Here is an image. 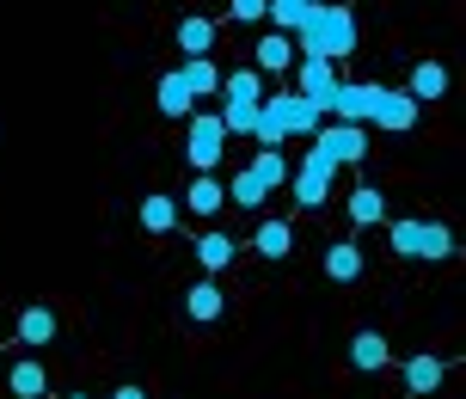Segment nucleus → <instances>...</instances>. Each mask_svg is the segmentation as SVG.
Instances as JSON below:
<instances>
[{
	"instance_id": "1",
	"label": "nucleus",
	"mask_w": 466,
	"mask_h": 399,
	"mask_svg": "<svg viewBox=\"0 0 466 399\" xmlns=\"http://www.w3.org/2000/svg\"><path fill=\"white\" fill-rule=\"evenodd\" d=\"M331 123H356V129H418V105L399 87H374V80H338V93L326 105Z\"/></svg>"
},
{
	"instance_id": "2",
	"label": "nucleus",
	"mask_w": 466,
	"mask_h": 399,
	"mask_svg": "<svg viewBox=\"0 0 466 399\" xmlns=\"http://www.w3.org/2000/svg\"><path fill=\"white\" fill-rule=\"evenodd\" d=\"M295 56H319L331 68L344 56H356V13L350 6H331V0H313L301 31H295Z\"/></svg>"
},
{
	"instance_id": "3",
	"label": "nucleus",
	"mask_w": 466,
	"mask_h": 399,
	"mask_svg": "<svg viewBox=\"0 0 466 399\" xmlns=\"http://www.w3.org/2000/svg\"><path fill=\"white\" fill-rule=\"evenodd\" d=\"M319 111L307 105L301 93H277V98H264L258 105V148H282V141H295V136H319Z\"/></svg>"
},
{
	"instance_id": "4",
	"label": "nucleus",
	"mask_w": 466,
	"mask_h": 399,
	"mask_svg": "<svg viewBox=\"0 0 466 399\" xmlns=\"http://www.w3.org/2000/svg\"><path fill=\"white\" fill-rule=\"evenodd\" d=\"M221 129H228V141L233 136H252L258 129V105H264V80H258V68H233V74H221Z\"/></svg>"
},
{
	"instance_id": "5",
	"label": "nucleus",
	"mask_w": 466,
	"mask_h": 399,
	"mask_svg": "<svg viewBox=\"0 0 466 399\" xmlns=\"http://www.w3.org/2000/svg\"><path fill=\"white\" fill-rule=\"evenodd\" d=\"M221 154H228V129H221V118H215V111H190L185 118V160L197 166V172H215Z\"/></svg>"
},
{
	"instance_id": "6",
	"label": "nucleus",
	"mask_w": 466,
	"mask_h": 399,
	"mask_svg": "<svg viewBox=\"0 0 466 399\" xmlns=\"http://www.w3.org/2000/svg\"><path fill=\"white\" fill-rule=\"evenodd\" d=\"M313 148H319L331 166H362L369 160V129H356V123H319Z\"/></svg>"
},
{
	"instance_id": "7",
	"label": "nucleus",
	"mask_w": 466,
	"mask_h": 399,
	"mask_svg": "<svg viewBox=\"0 0 466 399\" xmlns=\"http://www.w3.org/2000/svg\"><path fill=\"white\" fill-rule=\"evenodd\" d=\"M295 93H301L307 105L326 118L331 93H338V68H331V62H319V56H301V62H295Z\"/></svg>"
},
{
	"instance_id": "8",
	"label": "nucleus",
	"mask_w": 466,
	"mask_h": 399,
	"mask_svg": "<svg viewBox=\"0 0 466 399\" xmlns=\"http://www.w3.org/2000/svg\"><path fill=\"white\" fill-rule=\"evenodd\" d=\"M399 93L411 98V105H436V98H448V68L442 62H436V56H430V62H418V68H411V80H405V87H399Z\"/></svg>"
},
{
	"instance_id": "9",
	"label": "nucleus",
	"mask_w": 466,
	"mask_h": 399,
	"mask_svg": "<svg viewBox=\"0 0 466 399\" xmlns=\"http://www.w3.org/2000/svg\"><path fill=\"white\" fill-rule=\"evenodd\" d=\"M13 332H19V344H25V351H44V344H56V332H62V320H56V307L31 302V307L19 313V326H13Z\"/></svg>"
},
{
	"instance_id": "10",
	"label": "nucleus",
	"mask_w": 466,
	"mask_h": 399,
	"mask_svg": "<svg viewBox=\"0 0 466 399\" xmlns=\"http://www.w3.org/2000/svg\"><path fill=\"white\" fill-rule=\"evenodd\" d=\"M252 56H258V62H252L258 74H289L295 62H301V56H295V37H282V31H264Z\"/></svg>"
},
{
	"instance_id": "11",
	"label": "nucleus",
	"mask_w": 466,
	"mask_h": 399,
	"mask_svg": "<svg viewBox=\"0 0 466 399\" xmlns=\"http://www.w3.org/2000/svg\"><path fill=\"white\" fill-rule=\"evenodd\" d=\"M442 375H448V363L442 356H411V363H405V399H430L436 394V387H442Z\"/></svg>"
},
{
	"instance_id": "12",
	"label": "nucleus",
	"mask_w": 466,
	"mask_h": 399,
	"mask_svg": "<svg viewBox=\"0 0 466 399\" xmlns=\"http://www.w3.org/2000/svg\"><path fill=\"white\" fill-rule=\"evenodd\" d=\"M387 363H393V344H387V332H356V338H350V369L374 375V369H387Z\"/></svg>"
},
{
	"instance_id": "13",
	"label": "nucleus",
	"mask_w": 466,
	"mask_h": 399,
	"mask_svg": "<svg viewBox=\"0 0 466 399\" xmlns=\"http://www.w3.org/2000/svg\"><path fill=\"white\" fill-rule=\"evenodd\" d=\"M6 387H13V399H49V369L37 356H19V363L6 369Z\"/></svg>"
},
{
	"instance_id": "14",
	"label": "nucleus",
	"mask_w": 466,
	"mask_h": 399,
	"mask_svg": "<svg viewBox=\"0 0 466 399\" xmlns=\"http://www.w3.org/2000/svg\"><path fill=\"white\" fill-rule=\"evenodd\" d=\"M185 210L203 215V221H209V215H221V210H228V185H221L215 172H197V185L185 190Z\"/></svg>"
},
{
	"instance_id": "15",
	"label": "nucleus",
	"mask_w": 466,
	"mask_h": 399,
	"mask_svg": "<svg viewBox=\"0 0 466 399\" xmlns=\"http://www.w3.org/2000/svg\"><path fill=\"white\" fill-rule=\"evenodd\" d=\"M289 197H295L301 210H326L331 179H326V172H313V166H295V172H289Z\"/></svg>"
},
{
	"instance_id": "16",
	"label": "nucleus",
	"mask_w": 466,
	"mask_h": 399,
	"mask_svg": "<svg viewBox=\"0 0 466 399\" xmlns=\"http://www.w3.org/2000/svg\"><path fill=\"white\" fill-rule=\"evenodd\" d=\"M178 80L190 87V98H197V105L221 93V68H215V56H190L185 68H178Z\"/></svg>"
},
{
	"instance_id": "17",
	"label": "nucleus",
	"mask_w": 466,
	"mask_h": 399,
	"mask_svg": "<svg viewBox=\"0 0 466 399\" xmlns=\"http://www.w3.org/2000/svg\"><path fill=\"white\" fill-rule=\"evenodd\" d=\"M136 221L147 228V234H172V228H178V197H166V190H154V197H141Z\"/></svg>"
},
{
	"instance_id": "18",
	"label": "nucleus",
	"mask_w": 466,
	"mask_h": 399,
	"mask_svg": "<svg viewBox=\"0 0 466 399\" xmlns=\"http://www.w3.org/2000/svg\"><path fill=\"white\" fill-rule=\"evenodd\" d=\"M154 105H160V118H190V111H197V98H190V87L178 80V68L160 74V87H154Z\"/></svg>"
},
{
	"instance_id": "19",
	"label": "nucleus",
	"mask_w": 466,
	"mask_h": 399,
	"mask_svg": "<svg viewBox=\"0 0 466 399\" xmlns=\"http://www.w3.org/2000/svg\"><path fill=\"white\" fill-rule=\"evenodd\" d=\"M246 172H252V179H258L264 190H282V185H289V172H295V166H289V154H282V148H258Z\"/></svg>"
},
{
	"instance_id": "20",
	"label": "nucleus",
	"mask_w": 466,
	"mask_h": 399,
	"mask_svg": "<svg viewBox=\"0 0 466 399\" xmlns=\"http://www.w3.org/2000/svg\"><path fill=\"white\" fill-rule=\"evenodd\" d=\"M252 246H258V259H289L295 252V228L289 221H258V234H252Z\"/></svg>"
},
{
	"instance_id": "21",
	"label": "nucleus",
	"mask_w": 466,
	"mask_h": 399,
	"mask_svg": "<svg viewBox=\"0 0 466 399\" xmlns=\"http://www.w3.org/2000/svg\"><path fill=\"white\" fill-rule=\"evenodd\" d=\"M326 277L331 282H356V277H362V246H356V240L326 246Z\"/></svg>"
},
{
	"instance_id": "22",
	"label": "nucleus",
	"mask_w": 466,
	"mask_h": 399,
	"mask_svg": "<svg viewBox=\"0 0 466 399\" xmlns=\"http://www.w3.org/2000/svg\"><path fill=\"white\" fill-rule=\"evenodd\" d=\"M172 37H178V49H185V62L190 56H209L215 49V19H197V13H190V19H178Z\"/></svg>"
},
{
	"instance_id": "23",
	"label": "nucleus",
	"mask_w": 466,
	"mask_h": 399,
	"mask_svg": "<svg viewBox=\"0 0 466 399\" xmlns=\"http://www.w3.org/2000/svg\"><path fill=\"white\" fill-rule=\"evenodd\" d=\"M344 210H350V221H356V228H380V215H387V197H380L374 185H356Z\"/></svg>"
},
{
	"instance_id": "24",
	"label": "nucleus",
	"mask_w": 466,
	"mask_h": 399,
	"mask_svg": "<svg viewBox=\"0 0 466 399\" xmlns=\"http://www.w3.org/2000/svg\"><path fill=\"white\" fill-rule=\"evenodd\" d=\"M221 307H228V295H221L215 282H197V289H185V313L197 320V326H209V320H221Z\"/></svg>"
},
{
	"instance_id": "25",
	"label": "nucleus",
	"mask_w": 466,
	"mask_h": 399,
	"mask_svg": "<svg viewBox=\"0 0 466 399\" xmlns=\"http://www.w3.org/2000/svg\"><path fill=\"white\" fill-rule=\"evenodd\" d=\"M454 252H461V246H454V228H448V221H423V259L418 264H448Z\"/></svg>"
},
{
	"instance_id": "26",
	"label": "nucleus",
	"mask_w": 466,
	"mask_h": 399,
	"mask_svg": "<svg viewBox=\"0 0 466 399\" xmlns=\"http://www.w3.org/2000/svg\"><path fill=\"white\" fill-rule=\"evenodd\" d=\"M233 252H239V246H233L228 234H203V240H197V264H203L209 277H221V271H228Z\"/></svg>"
},
{
	"instance_id": "27",
	"label": "nucleus",
	"mask_w": 466,
	"mask_h": 399,
	"mask_svg": "<svg viewBox=\"0 0 466 399\" xmlns=\"http://www.w3.org/2000/svg\"><path fill=\"white\" fill-rule=\"evenodd\" d=\"M307 6H313V0H264V19L277 25L282 37H295V31H301V19H307Z\"/></svg>"
},
{
	"instance_id": "28",
	"label": "nucleus",
	"mask_w": 466,
	"mask_h": 399,
	"mask_svg": "<svg viewBox=\"0 0 466 399\" xmlns=\"http://www.w3.org/2000/svg\"><path fill=\"white\" fill-rule=\"evenodd\" d=\"M387 246H393L399 259H423V221H393L387 228Z\"/></svg>"
},
{
	"instance_id": "29",
	"label": "nucleus",
	"mask_w": 466,
	"mask_h": 399,
	"mask_svg": "<svg viewBox=\"0 0 466 399\" xmlns=\"http://www.w3.org/2000/svg\"><path fill=\"white\" fill-rule=\"evenodd\" d=\"M264 197H270V190L258 185L252 172H233V185H228V203H233V210H258Z\"/></svg>"
},
{
	"instance_id": "30",
	"label": "nucleus",
	"mask_w": 466,
	"mask_h": 399,
	"mask_svg": "<svg viewBox=\"0 0 466 399\" xmlns=\"http://www.w3.org/2000/svg\"><path fill=\"white\" fill-rule=\"evenodd\" d=\"M228 19L233 25H258L264 19V0H228Z\"/></svg>"
},
{
	"instance_id": "31",
	"label": "nucleus",
	"mask_w": 466,
	"mask_h": 399,
	"mask_svg": "<svg viewBox=\"0 0 466 399\" xmlns=\"http://www.w3.org/2000/svg\"><path fill=\"white\" fill-rule=\"evenodd\" d=\"M301 166H313V172H326V179H338V166L326 160V154H319V148H307V160Z\"/></svg>"
},
{
	"instance_id": "32",
	"label": "nucleus",
	"mask_w": 466,
	"mask_h": 399,
	"mask_svg": "<svg viewBox=\"0 0 466 399\" xmlns=\"http://www.w3.org/2000/svg\"><path fill=\"white\" fill-rule=\"evenodd\" d=\"M111 399H147V387H136V381H129V387H116Z\"/></svg>"
},
{
	"instance_id": "33",
	"label": "nucleus",
	"mask_w": 466,
	"mask_h": 399,
	"mask_svg": "<svg viewBox=\"0 0 466 399\" xmlns=\"http://www.w3.org/2000/svg\"><path fill=\"white\" fill-rule=\"evenodd\" d=\"M68 399H93V394H68Z\"/></svg>"
}]
</instances>
